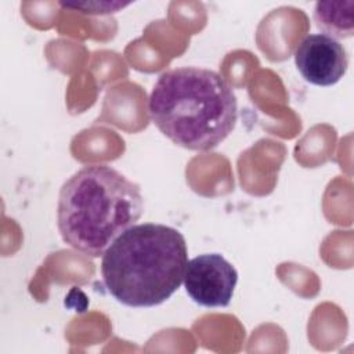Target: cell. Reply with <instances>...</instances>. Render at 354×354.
I'll list each match as a JSON object with an SVG mask.
<instances>
[{
  "mask_svg": "<svg viewBox=\"0 0 354 354\" xmlns=\"http://www.w3.org/2000/svg\"><path fill=\"white\" fill-rule=\"evenodd\" d=\"M187 264V242L178 230L144 223L126 230L105 250L101 274L119 303L155 307L180 288Z\"/></svg>",
  "mask_w": 354,
  "mask_h": 354,
  "instance_id": "cell-3",
  "label": "cell"
},
{
  "mask_svg": "<svg viewBox=\"0 0 354 354\" xmlns=\"http://www.w3.org/2000/svg\"><path fill=\"white\" fill-rule=\"evenodd\" d=\"M295 64L304 80L328 87L346 75L348 55L337 40L324 33H314L306 36L296 47Z\"/></svg>",
  "mask_w": 354,
  "mask_h": 354,
  "instance_id": "cell-5",
  "label": "cell"
},
{
  "mask_svg": "<svg viewBox=\"0 0 354 354\" xmlns=\"http://www.w3.org/2000/svg\"><path fill=\"white\" fill-rule=\"evenodd\" d=\"M130 3H120V1H95V3H61L62 7L71 10H79L84 14H109L116 12Z\"/></svg>",
  "mask_w": 354,
  "mask_h": 354,
  "instance_id": "cell-7",
  "label": "cell"
},
{
  "mask_svg": "<svg viewBox=\"0 0 354 354\" xmlns=\"http://www.w3.org/2000/svg\"><path fill=\"white\" fill-rule=\"evenodd\" d=\"M183 282L196 304L227 307L238 283V271L221 254L205 253L188 261Z\"/></svg>",
  "mask_w": 354,
  "mask_h": 354,
  "instance_id": "cell-4",
  "label": "cell"
},
{
  "mask_svg": "<svg viewBox=\"0 0 354 354\" xmlns=\"http://www.w3.org/2000/svg\"><path fill=\"white\" fill-rule=\"evenodd\" d=\"M317 28L337 40L354 35V1H318L314 7Z\"/></svg>",
  "mask_w": 354,
  "mask_h": 354,
  "instance_id": "cell-6",
  "label": "cell"
},
{
  "mask_svg": "<svg viewBox=\"0 0 354 354\" xmlns=\"http://www.w3.org/2000/svg\"><path fill=\"white\" fill-rule=\"evenodd\" d=\"M148 112L153 124L176 145L209 151L234 130L238 102L231 84L216 71L183 66L158 77Z\"/></svg>",
  "mask_w": 354,
  "mask_h": 354,
  "instance_id": "cell-1",
  "label": "cell"
},
{
  "mask_svg": "<svg viewBox=\"0 0 354 354\" xmlns=\"http://www.w3.org/2000/svg\"><path fill=\"white\" fill-rule=\"evenodd\" d=\"M144 212L138 184L106 165H88L61 187L57 206L59 234L71 248L100 257L133 227Z\"/></svg>",
  "mask_w": 354,
  "mask_h": 354,
  "instance_id": "cell-2",
  "label": "cell"
}]
</instances>
